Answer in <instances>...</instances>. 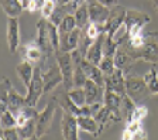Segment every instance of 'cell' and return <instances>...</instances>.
Returning a JSON list of instances; mask_svg holds the SVG:
<instances>
[{
  "label": "cell",
  "instance_id": "cell-12",
  "mask_svg": "<svg viewBox=\"0 0 158 140\" xmlns=\"http://www.w3.org/2000/svg\"><path fill=\"white\" fill-rule=\"evenodd\" d=\"M126 93L135 102L150 95L144 78L140 77H126Z\"/></svg>",
  "mask_w": 158,
  "mask_h": 140
},
{
  "label": "cell",
  "instance_id": "cell-22",
  "mask_svg": "<svg viewBox=\"0 0 158 140\" xmlns=\"http://www.w3.org/2000/svg\"><path fill=\"white\" fill-rule=\"evenodd\" d=\"M78 125L82 132L92 134L93 137H99L102 133L100 126H99L98 120L95 119V116H78Z\"/></svg>",
  "mask_w": 158,
  "mask_h": 140
},
{
  "label": "cell",
  "instance_id": "cell-17",
  "mask_svg": "<svg viewBox=\"0 0 158 140\" xmlns=\"http://www.w3.org/2000/svg\"><path fill=\"white\" fill-rule=\"evenodd\" d=\"M86 95V104L92 105L96 102H103V95H105V87H100L99 83H96L95 81L88 79L86 83L83 85Z\"/></svg>",
  "mask_w": 158,
  "mask_h": 140
},
{
  "label": "cell",
  "instance_id": "cell-36",
  "mask_svg": "<svg viewBox=\"0 0 158 140\" xmlns=\"http://www.w3.org/2000/svg\"><path fill=\"white\" fill-rule=\"evenodd\" d=\"M69 98L73 100V104L78 105L79 108L86 105V95H85V89L82 88H72V89L68 91Z\"/></svg>",
  "mask_w": 158,
  "mask_h": 140
},
{
  "label": "cell",
  "instance_id": "cell-35",
  "mask_svg": "<svg viewBox=\"0 0 158 140\" xmlns=\"http://www.w3.org/2000/svg\"><path fill=\"white\" fill-rule=\"evenodd\" d=\"M76 20H75V16L73 14H68V16L61 21V24L58 26V31H59V36L62 34H68L71 31H73L76 28Z\"/></svg>",
  "mask_w": 158,
  "mask_h": 140
},
{
  "label": "cell",
  "instance_id": "cell-24",
  "mask_svg": "<svg viewBox=\"0 0 158 140\" xmlns=\"http://www.w3.org/2000/svg\"><path fill=\"white\" fill-rule=\"evenodd\" d=\"M34 68L35 67H33V64L26 60H23L16 67L17 77L20 78L21 83H23L26 88H28V85L31 83V79H33V77H34Z\"/></svg>",
  "mask_w": 158,
  "mask_h": 140
},
{
  "label": "cell",
  "instance_id": "cell-13",
  "mask_svg": "<svg viewBox=\"0 0 158 140\" xmlns=\"http://www.w3.org/2000/svg\"><path fill=\"white\" fill-rule=\"evenodd\" d=\"M7 44H9V51L11 54H16L21 47L20 23L17 17H9L7 20Z\"/></svg>",
  "mask_w": 158,
  "mask_h": 140
},
{
  "label": "cell",
  "instance_id": "cell-31",
  "mask_svg": "<svg viewBox=\"0 0 158 140\" xmlns=\"http://www.w3.org/2000/svg\"><path fill=\"white\" fill-rule=\"evenodd\" d=\"M143 78H144L145 83H147L150 95H158V72L154 65L150 68L148 72H145V75Z\"/></svg>",
  "mask_w": 158,
  "mask_h": 140
},
{
  "label": "cell",
  "instance_id": "cell-28",
  "mask_svg": "<svg viewBox=\"0 0 158 140\" xmlns=\"http://www.w3.org/2000/svg\"><path fill=\"white\" fill-rule=\"evenodd\" d=\"M11 87L13 85L9 81V78L2 77V81H0V108H2V112L9 109V95Z\"/></svg>",
  "mask_w": 158,
  "mask_h": 140
},
{
  "label": "cell",
  "instance_id": "cell-20",
  "mask_svg": "<svg viewBox=\"0 0 158 140\" xmlns=\"http://www.w3.org/2000/svg\"><path fill=\"white\" fill-rule=\"evenodd\" d=\"M82 68H83V72H85L86 77H88V79H92V81H95L96 83H99L100 87H105V74H103V71L100 70L99 65L92 64L90 61H88L83 57Z\"/></svg>",
  "mask_w": 158,
  "mask_h": 140
},
{
  "label": "cell",
  "instance_id": "cell-21",
  "mask_svg": "<svg viewBox=\"0 0 158 140\" xmlns=\"http://www.w3.org/2000/svg\"><path fill=\"white\" fill-rule=\"evenodd\" d=\"M105 36H106V33L100 34V37L96 38L92 43V45L89 47L88 53L85 55L86 60L90 61L92 64H96V65H99L103 58V41H105Z\"/></svg>",
  "mask_w": 158,
  "mask_h": 140
},
{
  "label": "cell",
  "instance_id": "cell-15",
  "mask_svg": "<svg viewBox=\"0 0 158 140\" xmlns=\"http://www.w3.org/2000/svg\"><path fill=\"white\" fill-rule=\"evenodd\" d=\"M148 134L145 132L143 122H137V120H131L127 122L126 129L123 130L122 139L123 140H141V139H147Z\"/></svg>",
  "mask_w": 158,
  "mask_h": 140
},
{
  "label": "cell",
  "instance_id": "cell-27",
  "mask_svg": "<svg viewBox=\"0 0 158 140\" xmlns=\"http://www.w3.org/2000/svg\"><path fill=\"white\" fill-rule=\"evenodd\" d=\"M24 106H27V100L26 96L20 95L13 87L10 89V95H9V109L13 112V113H17L19 110H21Z\"/></svg>",
  "mask_w": 158,
  "mask_h": 140
},
{
  "label": "cell",
  "instance_id": "cell-41",
  "mask_svg": "<svg viewBox=\"0 0 158 140\" xmlns=\"http://www.w3.org/2000/svg\"><path fill=\"white\" fill-rule=\"evenodd\" d=\"M99 67H100V70L103 71V74H107V72H110V71H113L116 68L114 57H107V55H103L102 61H100V64H99Z\"/></svg>",
  "mask_w": 158,
  "mask_h": 140
},
{
  "label": "cell",
  "instance_id": "cell-11",
  "mask_svg": "<svg viewBox=\"0 0 158 140\" xmlns=\"http://www.w3.org/2000/svg\"><path fill=\"white\" fill-rule=\"evenodd\" d=\"M105 88L120 95L126 93V72L120 68H114L113 71L105 74Z\"/></svg>",
  "mask_w": 158,
  "mask_h": 140
},
{
  "label": "cell",
  "instance_id": "cell-14",
  "mask_svg": "<svg viewBox=\"0 0 158 140\" xmlns=\"http://www.w3.org/2000/svg\"><path fill=\"white\" fill-rule=\"evenodd\" d=\"M95 119L98 120L99 126H100V130L103 132V130L110 127L112 125L118 123V122L123 119V115L120 113V112H116V110H113L103 105V106L99 109L98 113L95 115Z\"/></svg>",
  "mask_w": 158,
  "mask_h": 140
},
{
  "label": "cell",
  "instance_id": "cell-33",
  "mask_svg": "<svg viewBox=\"0 0 158 140\" xmlns=\"http://www.w3.org/2000/svg\"><path fill=\"white\" fill-rule=\"evenodd\" d=\"M118 40H116L114 37L106 34L105 36V41H103V55H107V57H114V54L118 50Z\"/></svg>",
  "mask_w": 158,
  "mask_h": 140
},
{
  "label": "cell",
  "instance_id": "cell-4",
  "mask_svg": "<svg viewBox=\"0 0 158 140\" xmlns=\"http://www.w3.org/2000/svg\"><path fill=\"white\" fill-rule=\"evenodd\" d=\"M55 100L51 99L47 104V106L44 108L41 112L38 113L35 119V123H37V134H35V139H43L47 133H48L49 127L52 125V120H54V116H55Z\"/></svg>",
  "mask_w": 158,
  "mask_h": 140
},
{
  "label": "cell",
  "instance_id": "cell-32",
  "mask_svg": "<svg viewBox=\"0 0 158 140\" xmlns=\"http://www.w3.org/2000/svg\"><path fill=\"white\" fill-rule=\"evenodd\" d=\"M75 16V20H76V26L79 28H83L86 27L89 23H90V19H89V9H88V3H82L81 6L78 7L73 13Z\"/></svg>",
  "mask_w": 158,
  "mask_h": 140
},
{
  "label": "cell",
  "instance_id": "cell-26",
  "mask_svg": "<svg viewBox=\"0 0 158 140\" xmlns=\"http://www.w3.org/2000/svg\"><path fill=\"white\" fill-rule=\"evenodd\" d=\"M122 99H123V95L105 88V95H103V105L105 106L122 113Z\"/></svg>",
  "mask_w": 158,
  "mask_h": 140
},
{
  "label": "cell",
  "instance_id": "cell-44",
  "mask_svg": "<svg viewBox=\"0 0 158 140\" xmlns=\"http://www.w3.org/2000/svg\"><path fill=\"white\" fill-rule=\"evenodd\" d=\"M102 4H105L106 7H109V9H112V7L117 6L118 4V0H99Z\"/></svg>",
  "mask_w": 158,
  "mask_h": 140
},
{
  "label": "cell",
  "instance_id": "cell-7",
  "mask_svg": "<svg viewBox=\"0 0 158 140\" xmlns=\"http://www.w3.org/2000/svg\"><path fill=\"white\" fill-rule=\"evenodd\" d=\"M35 43L43 51L44 57H52L55 55V48H54L52 43H51V36H49V28H48V20L43 19L37 23V38Z\"/></svg>",
  "mask_w": 158,
  "mask_h": 140
},
{
  "label": "cell",
  "instance_id": "cell-10",
  "mask_svg": "<svg viewBox=\"0 0 158 140\" xmlns=\"http://www.w3.org/2000/svg\"><path fill=\"white\" fill-rule=\"evenodd\" d=\"M79 125L78 116L62 110L61 117V133L65 140H78L79 139Z\"/></svg>",
  "mask_w": 158,
  "mask_h": 140
},
{
  "label": "cell",
  "instance_id": "cell-19",
  "mask_svg": "<svg viewBox=\"0 0 158 140\" xmlns=\"http://www.w3.org/2000/svg\"><path fill=\"white\" fill-rule=\"evenodd\" d=\"M19 51L21 53V57H23V60H26V61H28V62H31L33 65L38 64L40 60H41V57L44 55L43 51H41V48L38 47V44H37V43L24 44V45L20 47Z\"/></svg>",
  "mask_w": 158,
  "mask_h": 140
},
{
  "label": "cell",
  "instance_id": "cell-45",
  "mask_svg": "<svg viewBox=\"0 0 158 140\" xmlns=\"http://www.w3.org/2000/svg\"><path fill=\"white\" fill-rule=\"evenodd\" d=\"M152 3H154V7H155V10L158 11V0H152Z\"/></svg>",
  "mask_w": 158,
  "mask_h": 140
},
{
  "label": "cell",
  "instance_id": "cell-40",
  "mask_svg": "<svg viewBox=\"0 0 158 140\" xmlns=\"http://www.w3.org/2000/svg\"><path fill=\"white\" fill-rule=\"evenodd\" d=\"M82 30L85 31L86 36H88L90 40H93V41H95L96 38H99V37H100V34L103 33V31L100 30V27H99L98 24H95V23H89L86 27H83Z\"/></svg>",
  "mask_w": 158,
  "mask_h": 140
},
{
  "label": "cell",
  "instance_id": "cell-5",
  "mask_svg": "<svg viewBox=\"0 0 158 140\" xmlns=\"http://www.w3.org/2000/svg\"><path fill=\"white\" fill-rule=\"evenodd\" d=\"M55 58L59 64L61 72L64 77V88L65 89H72L73 88V60L72 53H65V51L58 50L55 53Z\"/></svg>",
  "mask_w": 158,
  "mask_h": 140
},
{
  "label": "cell",
  "instance_id": "cell-42",
  "mask_svg": "<svg viewBox=\"0 0 158 140\" xmlns=\"http://www.w3.org/2000/svg\"><path fill=\"white\" fill-rule=\"evenodd\" d=\"M0 139H2V140H17V139H20L17 127L2 129V134H0Z\"/></svg>",
  "mask_w": 158,
  "mask_h": 140
},
{
  "label": "cell",
  "instance_id": "cell-6",
  "mask_svg": "<svg viewBox=\"0 0 158 140\" xmlns=\"http://www.w3.org/2000/svg\"><path fill=\"white\" fill-rule=\"evenodd\" d=\"M44 93V79H43V70L40 65L34 68V77L31 79V83L27 88V95L26 100L27 105L30 106H37L40 98L43 96Z\"/></svg>",
  "mask_w": 158,
  "mask_h": 140
},
{
  "label": "cell",
  "instance_id": "cell-8",
  "mask_svg": "<svg viewBox=\"0 0 158 140\" xmlns=\"http://www.w3.org/2000/svg\"><path fill=\"white\" fill-rule=\"evenodd\" d=\"M126 13L127 9L122 6H114L110 9V16H109L107 21L105 24V33L112 36L116 38V34L118 30L124 28V19H126Z\"/></svg>",
  "mask_w": 158,
  "mask_h": 140
},
{
  "label": "cell",
  "instance_id": "cell-30",
  "mask_svg": "<svg viewBox=\"0 0 158 140\" xmlns=\"http://www.w3.org/2000/svg\"><path fill=\"white\" fill-rule=\"evenodd\" d=\"M17 130H19L20 139H23V140L35 139V134H37V123H35V119H30L27 123L21 125V126H17Z\"/></svg>",
  "mask_w": 158,
  "mask_h": 140
},
{
  "label": "cell",
  "instance_id": "cell-25",
  "mask_svg": "<svg viewBox=\"0 0 158 140\" xmlns=\"http://www.w3.org/2000/svg\"><path fill=\"white\" fill-rule=\"evenodd\" d=\"M2 9L7 17H17L19 19L23 14V3L21 0H0Z\"/></svg>",
  "mask_w": 158,
  "mask_h": 140
},
{
  "label": "cell",
  "instance_id": "cell-37",
  "mask_svg": "<svg viewBox=\"0 0 158 140\" xmlns=\"http://www.w3.org/2000/svg\"><path fill=\"white\" fill-rule=\"evenodd\" d=\"M56 0H45L43 4V7H41V10H40V13H41V17L43 19H45V20H49L51 19V16L54 14V11H55L56 9Z\"/></svg>",
  "mask_w": 158,
  "mask_h": 140
},
{
  "label": "cell",
  "instance_id": "cell-2",
  "mask_svg": "<svg viewBox=\"0 0 158 140\" xmlns=\"http://www.w3.org/2000/svg\"><path fill=\"white\" fill-rule=\"evenodd\" d=\"M150 16L147 13L137 10V9H127L126 13V19H124V24H126V33L123 37L126 38H131L134 36L144 33V27L150 23Z\"/></svg>",
  "mask_w": 158,
  "mask_h": 140
},
{
  "label": "cell",
  "instance_id": "cell-29",
  "mask_svg": "<svg viewBox=\"0 0 158 140\" xmlns=\"http://www.w3.org/2000/svg\"><path fill=\"white\" fill-rule=\"evenodd\" d=\"M135 108H137V102L133 98L128 96L127 93H124L122 99V113H123V119L126 120V123L131 120Z\"/></svg>",
  "mask_w": 158,
  "mask_h": 140
},
{
  "label": "cell",
  "instance_id": "cell-23",
  "mask_svg": "<svg viewBox=\"0 0 158 140\" xmlns=\"http://www.w3.org/2000/svg\"><path fill=\"white\" fill-rule=\"evenodd\" d=\"M135 62H137V61H135L134 58L127 53V51L118 47L117 53L114 54V65H116V68H120V70H123L126 74H127L128 71L135 65Z\"/></svg>",
  "mask_w": 158,
  "mask_h": 140
},
{
  "label": "cell",
  "instance_id": "cell-39",
  "mask_svg": "<svg viewBox=\"0 0 158 140\" xmlns=\"http://www.w3.org/2000/svg\"><path fill=\"white\" fill-rule=\"evenodd\" d=\"M44 2H45V0H21L24 10L30 11V13H34V11H40V10H41V7H43Z\"/></svg>",
  "mask_w": 158,
  "mask_h": 140
},
{
  "label": "cell",
  "instance_id": "cell-3",
  "mask_svg": "<svg viewBox=\"0 0 158 140\" xmlns=\"http://www.w3.org/2000/svg\"><path fill=\"white\" fill-rule=\"evenodd\" d=\"M48 60V68L43 71V79H44V93H49L51 91L56 89V88L64 83V77L59 68V64L56 58L52 57H45Z\"/></svg>",
  "mask_w": 158,
  "mask_h": 140
},
{
  "label": "cell",
  "instance_id": "cell-34",
  "mask_svg": "<svg viewBox=\"0 0 158 140\" xmlns=\"http://www.w3.org/2000/svg\"><path fill=\"white\" fill-rule=\"evenodd\" d=\"M0 126L2 129H9V127H17V117L16 113H13L10 109H6L2 112L0 116Z\"/></svg>",
  "mask_w": 158,
  "mask_h": 140
},
{
  "label": "cell",
  "instance_id": "cell-18",
  "mask_svg": "<svg viewBox=\"0 0 158 140\" xmlns=\"http://www.w3.org/2000/svg\"><path fill=\"white\" fill-rule=\"evenodd\" d=\"M79 37H81V28L79 27H76L75 30L68 34L59 36V50L65 51V53H72V51L78 50Z\"/></svg>",
  "mask_w": 158,
  "mask_h": 140
},
{
  "label": "cell",
  "instance_id": "cell-9",
  "mask_svg": "<svg viewBox=\"0 0 158 140\" xmlns=\"http://www.w3.org/2000/svg\"><path fill=\"white\" fill-rule=\"evenodd\" d=\"M89 9V19L90 23H95L100 27V30L105 33V24L110 16V9L102 4L99 0H86Z\"/></svg>",
  "mask_w": 158,
  "mask_h": 140
},
{
  "label": "cell",
  "instance_id": "cell-38",
  "mask_svg": "<svg viewBox=\"0 0 158 140\" xmlns=\"http://www.w3.org/2000/svg\"><path fill=\"white\" fill-rule=\"evenodd\" d=\"M92 43H93V40H90L88 36H86V33L81 28V37H79V44H78V50H79V53L82 54L83 57L86 55V53H88V50H89V47L92 45Z\"/></svg>",
  "mask_w": 158,
  "mask_h": 140
},
{
  "label": "cell",
  "instance_id": "cell-16",
  "mask_svg": "<svg viewBox=\"0 0 158 140\" xmlns=\"http://www.w3.org/2000/svg\"><path fill=\"white\" fill-rule=\"evenodd\" d=\"M56 104L61 106V109L65 110V112H69V113L75 115V116H79L81 115V108L78 105L73 104V100L69 98L68 95V89H58L55 93V96L52 98Z\"/></svg>",
  "mask_w": 158,
  "mask_h": 140
},
{
  "label": "cell",
  "instance_id": "cell-1",
  "mask_svg": "<svg viewBox=\"0 0 158 140\" xmlns=\"http://www.w3.org/2000/svg\"><path fill=\"white\" fill-rule=\"evenodd\" d=\"M127 53L135 61H145L151 65L158 64V33L155 31L145 33L144 44L137 50H130Z\"/></svg>",
  "mask_w": 158,
  "mask_h": 140
},
{
  "label": "cell",
  "instance_id": "cell-43",
  "mask_svg": "<svg viewBox=\"0 0 158 140\" xmlns=\"http://www.w3.org/2000/svg\"><path fill=\"white\" fill-rule=\"evenodd\" d=\"M148 115V109L147 106H143V105H137V108H135L134 113H133V117L131 120H137V122H143V120L147 117ZM130 120V122H131Z\"/></svg>",
  "mask_w": 158,
  "mask_h": 140
}]
</instances>
